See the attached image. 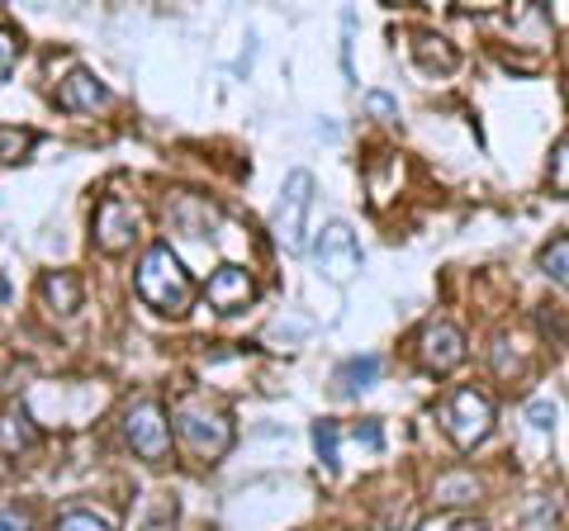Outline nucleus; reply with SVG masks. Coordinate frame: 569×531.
Returning a JSON list of instances; mask_svg holds the SVG:
<instances>
[{"label":"nucleus","mask_w":569,"mask_h":531,"mask_svg":"<svg viewBox=\"0 0 569 531\" xmlns=\"http://www.w3.org/2000/svg\"><path fill=\"white\" fill-rule=\"evenodd\" d=\"M133 285H138L142 304L157 309V313H167V318H181V313H190V304H194V280H190V271L181 266V257H176L167 242H157V247H148V252H142Z\"/></svg>","instance_id":"obj_1"},{"label":"nucleus","mask_w":569,"mask_h":531,"mask_svg":"<svg viewBox=\"0 0 569 531\" xmlns=\"http://www.w3.org/2000/svg\"><path fill=\"white\" fill-rule=\"evenodd\" d=\"M171 432L194 460H223L233 447V422L209 399H181L171 409Z\"/></svg>","instance_id":"obj_2"},{"label":"nucleus","mask_w":569,"mask_h":531,"mask_svg":"<svg viewBox=\"0 0 569 531\" xmlns=\"http://www.w3.org/2000/svg\"><path fill=\"white\" fill-rule=\"evenodd\" d=\"M437 418H441V428H447V437L460 451H475L479 441H489V432H493V403H489V394H479V389H470V384L451 389Z\"/></svg>","instance_id":"obj_3"},{"label":"nucleus","mask_w":569,"mask_h":531,"mask_svg":"<svg viewBox=\"0 0 569 531\" xmlns=\"http://www.w3.org/2000/svg\"><path fill=\"white\" fill-rule=\"evenodd\" d=\"M123 441L152 465L171 460V413L157 399H138L123 409Z\"/></svg>","instance_id":"obj_4"},{"label":"nucleus","mask_w":569,"mask_h":531,"mask_svg":"<svg viewBox=\"0 0 569 531\" xmlns=\"http://www.w3.org/2000/svg\"><path fill=\"white\" fill-rule=\"evenodd\" d=\"M309 209H313V176L290 171L280 186V204H276V238L295 257L309 247Z\"/></svg>","instance_id":"obj_5"},{"label":"nucleus","mask_w":569,"mask_h":531,"mask_svg":"<svg viewBox=\"0 0 569 531\" xmlns=\"http://www.w3.org/2000/svg\"><path fill=\"white\" fill-rule=\"evenodd\" d=\"M361 242H356V233L347 223H328L323 233H318L313 242V266L323 271L332 285H347V280H356V271H361Z\"/></svg>","instance_id":"obj_6"},{"label":"nucleus","mask_w":569,"mask_h":531,"mask_svg":"<svg viewBox=\"0 0 569 531\" xmlns=\"http://www.w3.org/2000/svg\"><path fill=\"white\" fill-rule=\"evenodd\" d=\"M91 238L104 257H123L129 247L138 242V209L119 194H104L96 204V219H91Z\"/></svg>","instance_id":"obj_7"},{"label":"nucleus","mask_w":569,"mask_h":531,"mask_svg":"<svg viewBox=\"0 0 569 531\" xmlns=\"http://www.w3.org/2000/svg\"><path fill=\"white\" fill-rule=\"evenodd\" d=\"M418 361H422V370H432V375H447V370H456L466 361V332L456 323H447V318L427 323L422 338H418Z\"/></svg>","instance_id":"obj_8"},{"label":"nucleus","mask_w":569,"mask_h":531,"mask_svg":"<svg viewBox=\"0 0 569 531\" xmlns=\"http://www.w3.org/2000/svg\"><path fill=\"white\" fill-rule=\"evenodd\" d=\"M204 299H209V309H219V313H242L257 299V280H252L247 266L223 261L219 271L204 280Z\"/></svg>","instance_id":"obj_9"},{"label":"nucleus","mask_w":569,"mask_h":531,"mask_svg":"<svg viewBox=\"0 0 569 531\" xmlns=\"http://www.w3.org/2000/svg\"><path fill=\"white\" fill-rule=\"evenodd\" d=\"M104 104H110V86H104L91 67H71L58 81V110L86 114V110H104Z\"/></svg>","instance_id":"obj_10"},{"label":"nucleus","mask_w":569,"mask_h":531,"mask_svg":"<svg viewBox=\"0 0 569 531\" xmlns=\"http://www.w3.org/2000/svg\"><path fill=\"white\" fill-rule=\"evenodd\" d=\"M39 290H43V304L58 313V318H71V313L86 304V285H81L77 271H48L39 280Z\"/></svg>","instance_id":"obj_11"},{"label":"nucleus","mask_w":569,"mask_h":531,"mask_svg":"<svg viewBox=\"0 0 569 531\" xmlns=\"http://www.w3.org/2000/svg\"><path fill=\"white\" fill-rule=\"evenodd\" d=\"M39 447V428H33V418L24 403H10L6 413H0V451L20 455V451H33Z\"/></svg>","instance_id":"obj_12"},{"label":"nucleus","mask_w":569,"mask_h":531,"mask_svg":"<svg viewBox=\"0 0 569 531\" xmlns=\"http://www.w3.org/2000/svg\"><path fill=\"white\" fill-rule=\"evenodd\" d=\"M413 58H418L422 72H437V77H451L460 67V52L441 39V33H418V39H413Z\"/></svg>","instance_id":"obj_13"},{"label":"nucleus","mask_w":569,"mask_h":531,"mask_svg":"<svg viewBox=\"0 0 569 531\" xmlns=\"http://www.w3.org/2000/svg\"><path fill=\"white\" fill-rule=\"evenodd\" d=\"M380 370H385L380 357H351V361L337 365L332 384H337V394H361V389H370L380 380Z\"/></svg>","instance_id":"obj_14"},{"label":"nucleus","mask_w":569,"mask_h":531,"mask_svg":"<svg viewBox=\"0 0 569 531\" xmlns=\"http://www.w3.org/2000/svg\"><path fill=\"white\" fill-rule=\"evenodd\" d=\"M541 271L556 280L560 290H569V233H560V238H550L546 247H541Z\"/></svg>","instance_id":"obj_15"},{"label":"nucleus","mask_w":569,"mask_h":531,"mask_svg":"<svg viewBox=\"0 0 569 531\" xmlns=\"http://www.w3.org/2000/svg\"><path fill=\"white\" fill-rule=\"evenodd\" d=\"M52 531H114V522L96 508H67L62 518L52 522Z\"/></svg>","instance_id":"obj_16"},{"label":"nucleus","mask_w":569,"mask_h":531,"mask_svg":"<svg viewBox=\"0 0 569 531\" xmlns=\"http://www.w3.org/2000/svg\"><path fill=\"white\" fill-rule=\"evenodd\" d=\"M176 518H181V503H176L171 493H157L152 508H148V518H142V527H138V531H171V527H176Z\"/></svg>","instance_id":"obj_17"},{"label":"nucleus","mask_w":569,"mask_h":531,"mask_svg":"<svg viewBox=\"0 0 569 531\" xmlns=\"http://www.w3.org/2000/svg\"><path fill=\"white\" fill-rule=\"evenodd\" d=\"M337 441H342V428H337V422H313V447H318V455H323L328 470L342 465V455H337Z\"/></svg>","instance_id":"obj_18"},{"label":"nucleus","mask_w":569,"mask_h":531,"mask_svg":"<svg viewBox=\"0 0 569 531\" xmlns=\"http://www.w3.org/2000/svg\"><path fill=\"white\" fill-rule=\"evenodd\" d=\"M20 52H24V39H20V33H14V29L0 24V86L10 81L14 62H20Z\"/></svg>","instance_id":"obj_19"},{"label":"nucleus","mask_w":569,"mask_h":531,"mask_svg":"<svg viewBox=\"0 0 569 531\" xmlns=\"http://www.w3.org/2000/svg\"><path fill=\"white\" fill-rule=\"evenodd\" d=\"M33 148V133L20 129H0V162H20V157Z\"/></svg>","instance_id":"obj_20"},{"label":"nucleus","mask_w":569,"mask_h":531,"mask_svg":"<svg viewBox=\"0 0 569 531\" xmlns=\"http://www.w3.org/2000/svg\"><path fill=\"white\" fill-rule=\"evenodd\" d=\"M550 190L569 194V138L556 148V157H550Z\"/></svg>","instance_id":"obj_21"},{"label":"nucleus","mask_w":569,"mask_h":531,"mask_svg":"<svg viewBox=\"0 0 569 531\" xmlns=\"http://www.w3.org/2000/svg\"><path fill=\"white\" fill-rule=\"evenodd\" d=\"M0 531H33L29 508H20V503H0Z\"/></svg>","instance_id":"obj_22"},{"label":"nucleus","mask_w":569,"mask_h":531,"mask_svg":"<svg viewBox=\"0 0 569 531\" xmlns=\"http://www.w3.org/2000/svg\"><path fill=\"white\" fill-rule=\"evenodd\" d=\"M527 418H531V428H541V432H550V428H556V409H550L546 399H537V403H531V409H527Z\"/></svg>","instance_id":"obj_23"},{"label":"nucleus","mask_w":569,"mask_h":531,"mask_svg":"<svg viewBox=\"0 0 569 531\" xmlns=\"http://www.w3.org/2000/svg\"><path fill=\"white\" fill-rule=\"evenodd\" d=\"M366 104H370V110H376L380 119H395V114H399V104L389 100V96H380V91H370V96H366Z\"/></svg>","instance_id":"obj_24"},{"label":"nucleus","mask_w":569,"mask_h":531,"mask_svg":"<svg viewBox=\"0 0 569 531\" xmlns=\"http://www.w3.org/2000/svg\"><path fill=\"white\" fill-rule=\"evenodd\" d=\"M441 531H489V527L479 522V518H451V522L441 527Z\"/></svg>","instance_id":"obj_25"}]
</instances>
